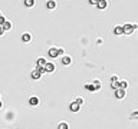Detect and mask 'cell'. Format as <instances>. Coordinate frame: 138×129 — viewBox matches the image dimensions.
Listing matches in <instances>:
<instances>
[{"label": "cell", "instance_id": "cell-10", "mask_svg": "<svg viewBox=\"0 0 138 129\" xmlns=\"http://www.w3.org/2000/svg\"><path fill=\"white\" fill-rule=\"evenodd\" d=\"M2 27H3V30H10V29H12V23H10V22H4V23L2 25Z\"/></svg>", "mask_w": 138, "mask_h": 129}, {"label": "cell", "instance_id": "cell-20", "mask_svg": "<svg viewBox=\"0 0 138 129\" xmlns=\"http://www.w3.org/2000/svg\"><path fill=\"white\" fill-rule=\"evenodd\" d=\"M85 89H88V90H95L94 85H85Z\"/></svg>", "mask_w": 138, "mask_h": 129}, {"label": "cell", "instance_id": "cell-7", "mask_svg": "<svg viewBox=\"0 0 138 129\" xmlns=\"http://www.w3.org/2000/svg\"><path fill=\"white\" fill-rule=\"evenodd\" d=\"M29 103H30L32 106H36V105L39 103V99H38L36 96H33V98H30V99H29Z\"/></svg>", "mask_w": 138, "mask_h": 129}, {"label": "cell", "instance_id": "cell-13", "mask_svg": "<svg viewBox=\"0 0 138 129\" xmlns=\"http://www.w3.org/2000/svg\"><path fill=\"white\" fill-rule=\"evenodd\" d=\"M45 65H46V60H45L43 58H39V59H38V66H42V67H43Z\"/></svg>", "mask_w": 138, "mask_h": 129}, {"label": "cell", "instance_id": "cell-21", "mask_svg": "<svg viewBox=\"0 0 138 129\" xmlns=\"http://www.w3.org/2000/svg\"><path fill=\"white\" fill-rule=\"evenodd\" d=\"M111 87L112 89H118V82H112L111 83Z\"/></svg>", "mask_w": 138, "mask_h": 129}, {"label": "cell", "instance_id": "cell-18", "mask_svg": "<svg viewBox=\"0 0 138 129\" xmlns=\"http://www.w3.org/2000/svg\"><path fill=\"white\" fill-rule=\"evenodd\" d=\"M36 70L40 73V75H42V73H45V67H42V66H36Z\"/></svg>", "mask_w": 138, "mask_h": 129}, {"label": "cell", "instance_id": "cell-26", "mask_svg": "<svg viewBox=\"0 0 138 129\" xmlns=\"http://www.w3.org/2000/svg\"><path fill=\"white\" fill-rule=\"evenodd\" d=\"M63 53V49H58V54H62Z\"/></svg>", "mask_w": 138, "mask_h": 129}, {"label": "cell", "instance_id": "cell-24", "mask_svg": "<svg viewBox=\"0 0 138 129\" xmlns=\"http://www.w3.org/2000/svg\"><path fill=\"white\" fill-rule=\"evenodd\" d=\"M111 82H118V78H116V76H112V78H111Z\"/></svg>", "mask_w": 138, "mask_h": 129}, {"label": "cell", "instance_id": "cell-15", "mask_svg": "<svg viewBox=\"0 0 138 129\" xmlns=\"http://www.w3.org/2000/svg\"><path fill=\"white\" fill-rule=\"evenodd\" d=\"M25 4H26L27 7H32V6L34 4V0H25Z\"/></svg>", "mask_w": 138, "mask_h": 129}, {"label": "cell", "instance_id": "cell-22", "mask_svg": "<svg viewBox=\"0 0 138 129\" xmlns=\"http://www.w3.org/2000/svg\"><path fill=\"white\" fill-rule=\"evenodd\" d=\"M76 103H78V105L81 106V105L83 103V99H82V98H78V99H76Z\"/></svg>", "mask_w": 138, "mask_h": 129}, {"label": "cell", "instance_id": "cell-6", "mask_svg": "<svg viewBox=\"0 0 138 129\" xmlns=\"http://www.w3.org/2000/svg\"><path fill=\"white\" fill-rule=\"evenodd\" d=\"M69 108H71V110H72V112H78V110L81 109V106L76 103V102H73V103H71V106H69Z\"/></svg>", "mask_w": 138, "mask_h": 129}, {"label": "cell", "instance_id": "cell-27", "mask_svg": "<svg viewBox=\"0 0 138 129\" xmlns=\"http://www.w3.org/2000/svg\"><path fill=\"white\" fill-rule=\"evenodd\" d=\"M3 32H4V30H3V27H2V26H0V36H2V34H3Z\"/></svg>", "mask_w": 138, "mask_h": 129}, {"label": "cell", "instance_id": "cell-1", "mask_svg": "<svg viewBox=\"0 0 138 129\" xmlns=\"http://www.w3.org/2000/svg\"><path fill=\"white\" fill-rule=\"evenodd\" d=\"M122 29H124V33H127V34H131V33H132V32L137 29V25H125Z\"/></svg>", "mask_w": 138, "mask_h": 129}, {"label": "cell", "instance_id": "cell-9", "mask_svg": "<svg viewBox=\"0 0 138 129\" xmlns=\"http://www.w3.org/2000/svg\"><path fill=\"white\" fill-rule=\"evenodd\" d=\"M118 87H119V89H124V90H125V89L128 87V83H127L125 80H122V82H118Z\"/></svg>", "mask_w": 138, "mask_h": 129}, {"label": "cell", "instance_id": "cell-19", "mask_svg": "<svg viewBox=\"0 0 138 129\" xmlns=\"http://www.w3.org/2000/svg\"><path fill=\"white\" fill-rule=\"evenodd\" d=\"M94 87H95V90H96V89H99V87H101V83H99L98 80H95V82H94Z\"/></svg>", "mask_w": 138, "mask_h": 129}, {"label": "cell", "instance_id": "cell-17", "mask_svg": "<svg viewBox=\"0 0 138 129\" xmlns=\"http://www.w3.org/2000/svg\"><path fill=\"white\" fill-rule=\"evenodd\" d=\"M58 129H69V126H68V123H60L58 126Z\"/></svg>", "mask_w": 138, "mask_h": 129}, {"label": "cell", "instance_id": "cell-2", "mask_svg": "<svg viewBox=\"0 0 138 129\" xmlns=\"http://www.w3.org/2000/svg\"><path fill=\"white\" fill-rule=\"evenodd\" d=\"M115 96H116L118 99H122V98L125 96V90H124V89H116V92H115Z\"/></svg>", "mask_w": 138, "mask_h": 129}, {"label": "cell", "instance_id": "cell-16", "mask_svg": "<svg viewBox=\"0 0 138 129\" xmlns=\"http://www.w3.org/2000/svg\"><path fill=\"white\" fill-rule=\"evenodd\" d=\"M22 39H23L25 42H29V40H30V34H29V33H25V34L22 36Z\"/></svg>", "mask_w": 138, "mask_h": 129}, {"label": "cell", "instance_id": "cell-8", "mask_svg": "<svg viewBox=\"0 0 138 129\" xmlns=\"http://www.w3.org/2000/svg\"><path fill=\"white\" fill-rule=\"evenodd\" d=\"M71 62H72V59L69 58V56H63L62 58V63L63 65H71Z\"/></svg>", "mask_w": 138, "mask_h": 129}, {"label": "cell", "instance_id": "cell-4", "mask_svg": "<svg viewBox=\"0 0 138 129\" xmlns=\"http://www.w3.org/2000/svg\"><path fill=\"white\" fill-rule=\"evenodd\" d=\"M96 6H98V9H105L107 7V0H98Z\"/></svg>", "mask_w": 138, "mask_h": 129}, {"label": "cell", "instance_id": "cell-5", "mask_svg": "<svg viewBox=\"0 0 138 129\" xmlns=\"http://www.w3.org/2000/svg\"><path fill=\"white\" fill-rule=\"evenodd\" d=\"M43 67H45V72H53L55 70V66L52 65V63H46Z\"/></svg>", "mask_w": 138, "mask_h": 129}, {"label": "cell", "instance_id": "cell-23", "mask_svg": "<svg viewBox=\"0 0 138 129\" xmlns=\"http://www.w3.org/2000/svg\"><path fill=\"white\" fill-rule=\"evenodd\" d=\"M4 22H6V20H4V17H3L2 14H0V26H2V25H3Z\"/></svg>", "mask_w": 138, "mask_h": 129}, {"label": "cell", "instance_id": "cell-11", "mask_svg": "<svg viewBox=\"0 0 138 129\" xmlns=\"http://www.w3.org/2000/svg\"><path fill=\"white\" fill-rule=\"evenodd\" d=\"M114 32H115V34H122L124 33V29H122V26H116Z\"/></svg>", "mask_w": 138, "mask_h": 129}, {"label": "cell", "instance_id": "cell-28", "mask_svg": "<svg viewBox=\"0 0 138 129\" xmlns=\"http://www.w3.org/2000/svg\"><path fill=\"white\" fill-rule=\"evenodd\" d=\"M0 109H2V100H0Z\"/></svg>", "mask_w": 138, "mask_h": 129}, {"label": "cell", "instance_id": "cell-3", "mask_svg": "<svg viewBox=\"0 0 138 129\" xmlns=\"http://www.w3.org/2000/svg\"><path fill=\"white\" fill-rule=\"evenodd\" d=\"M49 56H50V58H56V56H58V49H56V47L49 49Z\"/></svg>", "mask_w": 138, "mask_h": 129}, {"label": "cell", "instance_id": "cell-12", "mask_svg": "<svg viewBox=\"0 0 138 129\" xmlns=\"http://www.w3.org/2000/svg\"><path fill=\"white\" fill-rule=\"evenodd\" d=\"M32 78H33V79H39V78H40V73H39L38 70H33V72H32Z\"/></svg>", "mask_w": 138, "mask_h": 129}, {"label": "cell", "instance_id": "cell-25", "mask_svg": "<svg viewBox=\"0 0 138 129\" xmlns=\"http://www.w3.org/2000/svg\"><path fill=\"white\" fill-rule=\"evenodd\" d=\"M89 3H91V4H96V3H98V0H89Z\"/></svg>", "mask_w": 138, "mask_h": 129}, {"label": "cell", "instance_id": "cell-14", "mask_svg": "<svg viewBox=\"0 0 138 129\" xmlns=\"http://www.w3.org/2000/svg\"><path fill=\"white\" fill-rule=\"evenodd\" d=\"M55 6H56V3L53 2V0H49V2H47V7L49 9H55Z\"/></svg>", "mask_w": 138, "mask_h": 129}]
</instances>
